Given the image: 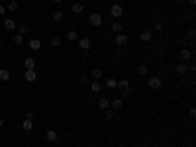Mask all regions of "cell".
<instances>
[{"label":"cell","instance_id":"obj_3","mask_svg":"<svg viewBox=\"0 0 196 147\" xmlns=\"http://www.w3.org/2000/svg\"><path fill=\"white\" fill-rule=\"evenodd\" d=\"M147 85H149V88H151V90H159V88L163 86V82H161L159 77H151V79L147 81Z\"/></svg>","mask_w":196,"mask_h":147},{"label":"cell","instance_id":"obj_29","mask_svg":"<svg viewBox=\"0 0 196 147\" xmlns=\"http://www.w3.org/2000/svg\"><path fill=\"white\" fill-rule=\"evenodd\" d=\"M49 43H51V47H59V45H61V39H59V37H51V41H49Z\"/></svg>","mask_w":196,"mask_h":147},{"label":"cell","instance_id":"obj_15","mask_svg":"<svg viewBox=\"0 0 196 147\" xmlns=\"http://www.w3.org/2000/svg\"><path fill=\"white\" fill-rule=\"evenodd\" d=\"M188 73V65L186 63H178L177 65V75H186Z\"/></svg>","mask_w":196,"mask_h":147},{"label":"cell","instance_id":"obj_25","mask_svg":"<svg viewBox=\"0 0 196 147\" xmlns=\"http://www.w3.org/2000/svg\"><path fill=\"white\" fill-rule=\"evenodd\" d=\"M106 86H108V88H112V90H114V88L118 86V81H116V79H108V81H106Z\"/></svg>","mask_w":196,"mask_h":147},{"label":"cell","instance_id":"obj_20","mask_svg":"<svg viewBox=\"0 0 196 147\" xmlns=\"http://www.w3.org/2000/svg\"><path fill=\"white\" fill-rule=\"evenodd\" d=\"M22 128H24V132H32V129H33V122L26 118V120L22 122Z\"/></svg>","mask_w":196,"mask_h":147},{"label":"cell","instance_id":"obj_30","mask_svg":"<svg viewBox=\"0 0 196 147\" xmlns=\"http://www.w3.org/2000/svg\"><path fill=\"white\" fill-rule=\"evenodd\" d=\"M14 43H16V45L24 43V35H20V33H16V35H14Z\"/></svg>","mask_w":196,"mask_h":147},{"label":"cell","instance_id":"obj_27","mask_svg":"<svg viewBox=\"0 0 196 147\" xmlns=\"http://www.w3.org/2000/svg\"><path fill=\"white\" fill-rule=\"evenodd\" d=\"M8 10L16 12V10H18V2H16V0H10V2H8Z\"/></svg>","mask_w":196,"mask_h":147},{"label":"cell","instance_id":"obj_32","mask_svg":"<svg viewBox=\"0 0 196 147\" xmlns=\"http://www.w3.org/2000/svg\"><path fill=\"white\" fill-rule=\"evenodd\" d=\"M106 112V118L108 120H114V110H112V108H108V110H104Z\"/></svg>","mask_w":196,"mask_h":147},{"label":"cell","instance_id":"obj_10","mask_svg":"<svg viewBox=\"0 0 196 147\" xmlns=\"http://www.w3.org/2000/svg\"><path fill=\"white\" fill-rule=\"evenodd\" d=\"M28 45H30V49H32V51H37V49L41 47V41L33 37V39H30V41H28Z\"/></svg>","mask_w":196,"mask_h":147},{"label":"cell","instance_id":"obj_33","mask_svg":"<svg viewBox=\"0 0 196 147\" xmlns=\"http://www.w3.org/2000/svg\"><path fill=\"white\" fill-rule=\"evenodd\" d=\"M188 116H190V118H192V120H194V118H196V110H194V108H192V110H190V112H188Z\"/></svg>","mask_w":196,"mask_h":147},{"label":"cell","instance_id":"obj_38","mask_svg":"<svg viewBox=\"0 0 196 147\" xmlns=\"http://www.w3.org/2000/svg\"><path fill=\"white\" fill-rule=\"evenodd\" d=\"M188 2H190V4H196V0H188Z\"/></svg>","mask_w":196,"mask_h":147},{"label":"cell","instance_id":"obj_4","mask_svg":"<svg viewBox=\"0 0 196 147\" xmlns=\"http://www.w3.org/2000/svg\"><path fill=\"white\" fill-rule=\"evenodd\" d=\"M116 88H118L122 94H128V92H130V81H126V79L118 81V86H116Z\"/></svg>","mask_w":196,"mask_h":147},{"label":"cell","instance_id":"obj_26","mask_svg":"<svg viewBox=\"0 0 196 147\" xmlns=\"http://www.w3.org/2000/svg\"><path fill=\"white\" fill-rule=\"evenodd\" d=\"M18 29H20V35H26V33H28V32H30V29H32V28H30V26H28V24H24V26H18Z\"/></svg>","mask_w":196,"mask_h":147},{"label":"cell","instance_id":"obj_1","mask_svg":"<svg viewBox=\"0 0 196 147\" xmlns=\"http://www.w3.org/2000/svg\"><path fill=\"white\" fill-rule=\"evenodd\" d=\"M110 14L114 16L116 20H120V18L124 16V8H122V4H114V6L110 8Z\"/></svg>","mask_w":196,"mask_h":147},{"label":"cell","instance_id":"obj_5","mask_svg":"<svg viewBox=\"0 0 196 147\" xmlns=\"http://www.w3.org/2000/svg\"><path fill=\"white\" fill-rule=\"evenodd\" d=\"M181 59H182V63L190 61V59H192V51H190V49H184V47H182V49H181Z\"/></svg>","mask_w":196,"mask_h":147},{"label":"cell","instance_id":"obj_12","mask_svg":"<svg viewBox=\"0 0 196 147\" xmlns=\"http://www.w3.org/2000/svg\"><path fill=\"white\" fill-rule=\"evenodd\" d=\"M4 28H6V29H16V28H18V24H16V20L6 18V20H4Z\"/></svg>","mask_w":196,"mask_h":147},{"label":"cell","instance_id":"obj_11","mask_svg":"<svg viewBox=\"0 0 196 147\" xmlns=\"http://www.w3.org/2000/svg\"><path fill=\"white\" fill-rule=\"evenodd\" d=\"M90 77H92V81H100V79L104 77L102 69H92V71H90Z\"/></svg>","mask_w":196,"mask_h":147},{"label":"cell","instance_id":"obj_35","mask_svg":"<svg viewBox=\"0 0 196 147\" xmlns=\"http://www.w3.org/2000/svg\"><path fill=\"white\" fill-rule=\"evenodd\" d=\"M174 2H177V4H184V0H174Z\"/></svg>","mask_w":196,"mask_h":147},{"label":"cell","instance_id":"obj_37","mask_svg":"<svg viewBox=\"0 0 196 147\" xmlns=\"http://www.w3.org/2000/svg\"><path fill=\"white\" fill-rule=\"evenodd\" d=\"M53 2H57V4H61V2H63V0H53Z\"/></svg>","mask_w":196,"mask_h":147},{"label":"cell","instance_id":"obj_7","mask_svg":"<svg viewBox=\"0 0 196 147\" xmlns=\"http://www.w3.org/2000/svg\"><path fill=\"white\" fill-rule=\"evenodd\" d=\"M90 45H92V43H90V37H82V39H78V47L85 49V51H86V49H90Z\"/></svg>","mask_w":196,"mask_h":147},{"label":"cell","instance_id":"obj_31","mask_svg":"<svg viewBox=\"0 0 196 147\" xmlns=\"http://www.w3.org/2000/svg\"><path fill=\"white\" fill-rule=\"evenodd\" d=\"M153 29H155V32H163V24H161V22H155V24H153Z\"/></svg>","mask_w":196,"mask_h":147},{"label":"cell","instance_id":"obj_24","mask_svg":"<svg viewBox=\"0 0 196 147\" xmlns=\"http://www.w3.org/2000/svg\"><path fill=\"white\" fill-rule=\"evenodd\" d=\"M112 32H114V33H122V24L114 22V24H112Z\"/></svg>","mask_w":196,"mask_h":147},{"label":"cell","instance_id":"obj_2","mask_svg":"<svg viewBox=\"0 0 196 147\" xmlns=\"http://www.w3.org/2000/svg\"><path fill=\"white\" fill-rule=\"evenodd\" d=\"M88 24H90V26H94V28H98L100 24H102V16H100L98 12H92L90 18H88Z\"/></svg>","mask_w":196,"mask_h":147},{"label":"cell","instance_id":"obj_17","mask_svg":"<svg viewBox=\"0 0 196 147\" xmlns=\"http://www.w3.org/2000/svg\"><path fill=\"white\" fill-rule=\"evenodd\" d=\"M71 10H73L75 14H82V12H85V6H82L81 2H75L73 6H71Z\"/></svg>","mask_w":196,"mask_h":147},{"label":"cell","instance_id":"obj_39","mask_svg":"<svg viewBox=\"0 0 196 147\" xmlns=\"http://www.w3.org/2000/svg\"><path fill=\"white\" fill-rule=\"evenodd\" d=\"M0 49H2V43H0Z\"/></svg>","mask_w":196,"mask_h":147},{"label":"cell","instance_id":"obj_16","mask_svg":"<svg viewBox=\"0 0 196 147\" xmlns=\"http://www.w3.org/2000/svg\"><path fill=\"white\" fill-rule=\"evenodd\" d=\"M0 81H2V82L10 81V71H8V69H4V67L0 69Z\"/></svg>","mask_w":196,"mask_h":147},{"label":"cell","instance_id":"obj_36","mask_svg":"<svg viewBox=\"0 0 196 147\" xmlns=\"http://www.w3.org/2000/svg\"><path fill=\"white\" fill-rule=\"evenodd\" d=\"M2 125H4V120H2V118H0V128H2Z\"/></svg>","mask_w":196,"mask_h":147},{"label":"cell","instance_id":"obj_8","mask_svg":"<svg viewBox=\"0 0 196 147\" xmlns=\"http://www.w3.org/2000/svg\"><path fill=\"white\" fill-rule=\"evenodd\" d=\"M116 43L122 47V45H126L128 43V35L126 33H116Z\"/></svg>","mask_w":196,"mask_h":147},{"label":"cell","instance_id":"obj_28","mask_svg":"<svg viewBox=\"0 0 196 147\" xmlns=\"http://www.w3.org/2000/svg\"><path fill=\"white\" fill-rule=\"evenodd\" d=\"M63 12H61V10H57V12H53V20H55V22H61V20H63Z\"/></svg>","mask_w":196,"mask_h":147},{"label":"cell","instance_id":"obj_9","mask_svg":"<svg viewBox=\"0 0 196 147\" xmlns=\"http://www.w3.org/2000/svg\"><path fill=\"white\" fill-rule=\"evenodd\" d=\"M45 139L53 143V141H57V139H59V135H57V132H55V129H49V132L45 133Z\"/></svg>","mask_w":196,"mask_h":147},{"label":"cell","instance_id":"obj_18","mask_svg":"<svg viewBox=\"0 0 196 147\" xmlns=\"http://www.w3.org/2000/svg\"><path fill=\"white\" fill-rule=\"evenodd\" d=\"M153 39V33L149 32V29H145V32H141V41H145V43H149V41Z\"/></svg>","mask_w":196,"mask_h":147},{"label":"cell","instance_id":"obj_13","mask_svg":"<svg viewBox=\"0 0 196 147\" xmlns=\"http://www.w3.org/2000/svg\"><path fill=\"white\" fill-rule=\"evenodd\" d=\"M122 106H124L122 98H116V100H112V102H110V108H112V110H122Z\"/></svg>","mask_w":196,"mask_h":147},{"label":"cell","instance_id":"obj_23","mask_svg":"<svg viewBox=\"0 0 196 147\" xmlns=\"http://www.w3.org/2000/svg\"><path fill=\"white\" fill-rule=\"evenodd\" d=\"M135 73L139 75V77H143V75H147V65H137Z\"/></svg>","mask_w":196,"mask_h":147},{"label":"cell","instance_id":"obj_34","mask_svg":"<svg viewBox=\"0 0 196 147\" xmlns=\"http://www.w3.org/2000/svg\"><path fill=\"white\" fill-rule=\"evenodd\" d=\"M4 14H6V8H4L2 4H0V16H4Z\"/></svg>","mask_w":196,"mask_h":147},{"label":"cell","instance_id":"obj_40","mask_svg":"<svg viewBox=\"0 0 196 147\" xmlns=\"http://www.w3.org/2000/svg\"><path fill=\"white\" fill-rule=\"evenodd\" d=\"M0 2H2V0H0Z\"/></svg>","mask_w":196,"mask_h":147},{"label":"cell","instance_id":"obj_14","mask_svg":"<svg viewBox=\"0 0 196 147\" xmlns=\"http://www.w3.org/2000/svg\"><path fill=\"white\" fill-rule=\"evenodd\" d=\"M98 108H100V110H108V108H110V100L102 96V98L98 100Z\"/></svg>","mask_w":196,"mask_h":147},{"label":"cell","instance_id":"obj_21","mask_svg":"<svg viewBox=\"0 0 196 147\" xmlns=\"http://www.w3.org/2000/svg\"><path fill=\"white\" fill-rule=\"evenodd\" d=\"M100 90H102V85H100L98 81H94L92 85H90V92H94V94H98Z\"/></svg>","mask_w":196,"mask_h":147},{"label":"cell","instance_id":"obj_19","mask_svg":"<svg viewBox=\"0 0 196 147\" xmlns=\"http://www.w3.org/2000/svg\"><path fill=\"white\" fill-rule=\"evenodd\" d=\"M67 39H69V41H78L77 29H69V32H67Z\"/></svg>","mask_w":196,"mask_h":147},{"label":"cell","instance_id":"obj_22","mask_svg":"<svg viewBox=\"0 0 196 147\" xmlns=\"http://www.w3.org/2000/svg\"><path fill=\"white\" fill-rule=\"evenodd\" d=\"M24 65H26V69H33L35 67V59H32V57L24 59Z\"/></svg>","mask_w":196,"mask_h":147},{"label":"cell","instance_id":"obj_6","mask_svg":"<svg viewBox=\"0 0 196 147\" xmlns=\"http://www.w3.org/2000/svg\"><path fill=\"white\" fill-rule=\"evenodd\" d=\"M24 77H26L28 82H33V81L37 79V73H35L33 69H26V75H24Z\"/></svg>","mask_w":196,"mask_h":147}]
</instances>
